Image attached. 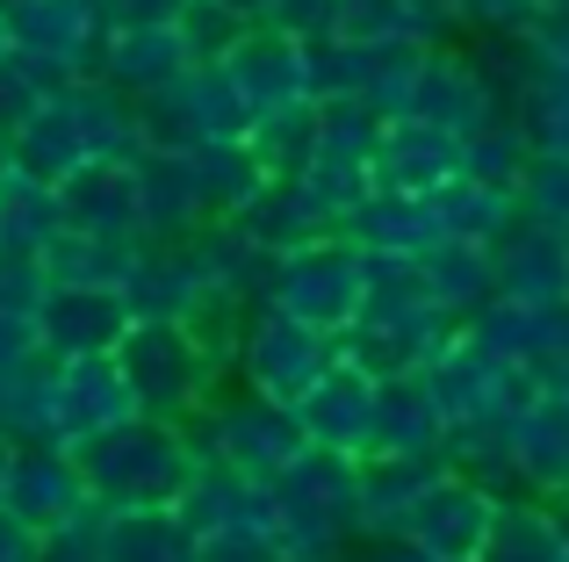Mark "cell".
I'll return each mask as SVG.
<instances>
[{
    "mask_svg": "<svg viewBox=\"0 0 569 562\" xmlns=\"http://www.w3.org/2000/svg\"><path fill=\"white\" fill-rule=\"evenodd\" d=\"M8 159H14V173H29V181H43V188H58L66 173H80L87 159H94V138H87L72 80H58L37 109L8 123Z\"/></svg>",
    "mask_w": 569,
    "mask_h": 562,
    "instance_id": "4fadbf2b",
    "label": "cell"
},
{
    "mask_svg": "<svg viewBox=\"0 0 569 562\" xmlns=\"http://www.w3.org/2000/svg\"><path fill=\"white\" fill-rule=\"evenodd\" d=\"M339 231H347L361 253H376V260H418L426 245L447 239L440 202H432V195H397V188H368Z\"/></svg>",
    "mask_w": 569,
    "mask_h": 562,
    "instance_id": "44dd1931",
    "label": "cell"
},
{
    "mask_svg": "<svg viewBox=\"0 0 569 562\" xmlns=\"http://www.w3.org/2000/svg\"><path fill=\"white\" fill-rule=\"evenodd\" d=\"M505 483L541 505H569V397H533L505 419Z\"/></svg>",
    "mask_w": 569,
    "mask_h": 562,
    "instance_id": "7c38bea8",
    "label": "cell"
},
{
    "mask_svg": "<svg viewBox=\"0 0 569 562\" xmlns=\"http://www.w3.org/2000/svg\"><path fill=\"white\" fill-rule=\"evenodd\" d=\"M43 361V332H37V318H8L0 310V375H29V368Z\"/></svg>",
    "mask_w": 569,
    "mask_h": 562,
    "instance_id": "f35d334b",
    "label": "cell"
},
{
    "mask_svg": "<svg viewBox=\"0 0 569 562\" xmlns=\"http://www.w3.org/2000/svg\"><path fill=\"white\" fill-rule=\"evenodd\" d=\"M426 397L447 425H490V419H512L541 397V368H519V361H498L490 347H476L469 332H455L440 353L426 361Z\"/></svg>",
    "mask_w": 569,
    "mask_h": 562,
    "instance_id": "277c9868",
    "label": "cell"
},
{
    "mask_svg": "<svg viewBox=\"0 0 569 562\" xmlns=\"http://www.w3.org/2000/svg\"><path fill=\"white\" fill-rule=\"evenodd\" d=\"M260 22L296 43H318V37H332V0H267Z\"/></svg>",
    "mask_w": 569,
    "mask_h": 562,
    "instance_id": "74e56055",
    "label": "cell"
},
{
    "mask_svg": "<svg viewBox=\"0 0 569 562\" xmlns=\"http://www.w3.org/2000/svg\"><path fill=\"white\" fill-rule=\"evenodd\" d=\"M0 505L22 526L51 534V526L80 520L94 498H87V476L72 462V448H51V440H8V483H0Z\"/></svg>",
    "mask_w": 569,
    "mask_h": 562,
    "instance_id": "8fae6325",
    "label": "cell"
},
{
    "mask_svg": "<svg viewBox=\"0 0 569 562\" xmlns=\"http://www.w3.org/2000/svg\"><path fill=\"white\" fill-rule=\"evenodd\" d=\"M188 433H194V448L209 454V462H231V469H246V476H267L274 483L281 469L296 462V454L310 448L303 440V425H296V411H281V404H267V397H252L246 382H238V397H209L202 411L188 419Z\"/></svg>",
    "mask_w": 569,
    "mask_h": 562,
    "instance_id": "8992f818",
    "label": "cell"
},
{
    "mask_svg": "<svg viewBox=\"0 0 569 562\" xmlns=\"http://www.w3.org/2000/svg\"><path fill=\"white\" fill-rule=\"evenodd\" d=\"M43 295H51L43 253H29V245H0V310H8V318H37Z\"/></svg>",
    "mask_w": 569,
    "mask_h": 562,
    "instance_id": "8d00e7d4",
    "label": "cell"
},
{
    "mask_svg": "<svg viewBox=\"0 0 569 562\" xmlns=\"http://www.w3.org/2000/svg\"><path fill=\"white\" fill-rule=\"evenodd\" d=\"M533 8H541V14H569V0H533Z\"/></svg>",
    "mask_w": 569,
    "mask_h": 562,
    "instance_id": "7bdbcfd3",
    "label": "cell"
},
{
    "mask_svg": "<svg viewBox=\"0 0 569 562\" xmlns=\"http://www.w3.org/2000/svg\"><path fill=\"white\" fill-rule=\"evenodd\" d=\"M58 231V188L29 181V173H0V245H29L37 253L43 239Z\"/></svg>",
    "mask_w": 569,
    "mask_h": 562,
    "instance_id": "d6a6232c",
    "label": "cell"
},
{
    "mask_svg": "<svg viewBox=\"0 0 569 562\" xmlns=\"http://www.w3.org/2000/svg\"><path fill=\"white\" fill-rule=\"evenodd\" d=\"M188 66H194V51H188L181 22L109 29V37H101V58H94V72H101V80L116 87V94H152V87L181 80Z\"/></svg>",
    "mask_w": 569,
    "mask_h": 562,
    "instance_id": "603a6c76",
    "label": "cell"
},
{
    "mask_svg": "<svg viewBox=\"0 0 569 562\" xmlns=\"http://www.w3.org/2000/svg\"><path fill=\"white\" fill-rule=\"evenodd\" d=\"M476 562H569V520L562 505H541L527 491H498V512H490V534Z\"/></svg>",
    "mask_w": 569,
    "mask_h": 562,
    "instance_id": "cb8c5ba5",
    "label": "cell"
},
{
    "mask_svg": "<svg viewBox=\"0 0 569 562\" xmlns=\"http://www.w3.org/2000/svg\"><path fill=\"white\" fill-rule=\"evenodd\" d=\"M72 462H80L87 498H94L101 512H123V505H173V498L188 491L202 448H194L188 425L138 411V419H123V425H109V433L80 440Z\"/></svg>",
    "mask_w": 569,
    "mask_h": 562,
    "instance_id": "6da1fadb",
    "label": "cell"
},
{
    "mask_svg": "<svg viewBox=\"0 0 569 562\" xmlns=\"http://www.w3.org/2000/svg\"><path fill=\"white\" fill-rule=\"evenodd\" d=\"M418 289H426V303H440L447 318L483 310L490 295H498V281H490V245H469V239L426 245V253H418Z\"/></svg>",
    "mask_w": 569,
    "mask_h": 562,
    "instance_id": "4316f807",
    "label": "cell"
},
{
    "mask_svg": "<svg viewBox=\"0 0 569 562\" xmlns=\"http://www.w3.org/2000/svg\"><path fill=\"white\" fill-rule=\"evenodd\" d=\"M231 224L246 231L252 245H267V253H289V245L325 239V231H332V224H325V210L296 181H267L252 202H238V210H231Z\"/></svg>",
    "mask_w": 569,
    "mask_h": 562,
    "instance_id": "f1b7e54d",
    "label": "cell"
},
{
    "mask_svg": "<svg viewBox=\"0 0 569 562\" xmlns=\"http://www.w3.org/2000/svg\"><path fill=\"white\" fill-rule=\"evenodd\" d=\"M376 397H382L376 375H361L353 361H332L318 375V390L296 404V425H303L310 448H332V454H353V462H361V454L376 448Z\"/></svg>",
    "mask_w": 569,
    "mask_h": 562,
    "instance_id": "2e32d148",
    "label": "cell"
},
{
    "mask_svg": "<svg viewBox=\"0 0 569 562\" xmlns=\"http://www.w3.org/2000/svg\"><path fill=\"white\" fill-rule=\"evenodd\" d=\"M318 123H325V109L318 101H281V109H267V116H252L246 123V152H252V167L267 173V181H296V173L310 167V152H318Z\"/></svg>",
    "mask_w": 569,
    "mask_h": 562,
    "instance_id": "83f0119b",
    "label": "cell"
},
{
    "mask_svg": "<svg viewBox=\"0 0 569 562\" xmlns=\"http://www.w3.org/2000/svg\"><path fill=\"white\" fill-rule=\"evenodd\" d=\"M194 562H274L267 534H194Z\"/></svg>",
    "mask_w": 569,
    "mask_h": 562,
    "instance_id": "ab89813d",
    "label": "cell"
},
{
    "mask_svg": "<svg viewBox=\"0 0 569 562\" xmlns=\"http://www.w3.org/2000/svg\"><path fill=\"white\" fill-rule=\"evenodd\" d=\"M58 224L94 231V239H116V245H152L144 239V217H138V173H130V159H87L80 173H66L58 181Z\"/></svg>",
    "mask_w": 569,
    "mask_h": 562,
    "instance_id": "ac0fdd59",
    "label": "cell"
},
{
    "mask_svg": "<svg viewBox=\"0 0 569 562\" xmlns=\"http://www.w3.org/2000/svg\"><path fill=\"white\" fill-rule=\"evenodd\" d=\"M512 123L527 138V152L569 159V80H527L512 101Z\"/></svg>",
    "mask_w": 569,
    "mask_h": 562,
    "instance_id": "836d02e7",
    "label": "cell"
},
{
    "mask_svg": "<svg viewBox=\"0 0 569 562\" xmlns=\"http://www.w3.org/2000/svg\"><path fill=\"white\" fill-rule=\"evenodd\" d=\"M347 562H440L432 549H418L411 534H361L347 549Z\"/></svg>",
    "mask_w": 569,
    "mask_h": 562,
    "instance_id": "60d3db41",
    "label": "cell"
},
{
    "mask_svg": "<svg viewBox=\"0 0 569 562\" xmlns=\"http://www.w3.org/2000/svg\"><path fill=\"white\" fill-rule=\"evenodd\" d=\"M267 303L339 339V332H347V324L368 310V253L347 239V231H325V239L289 245V253L274 260Z\"/></svg>",
    "mask_w": 569,
    "mask_h": 562,
    "instance_id": "3957f363",
    "label": "cell"
},
{
    "mask_svg": "<svg viewBox=\"0 0 569 562\" xmlns=\"http://www.w3.org/2000/svg\"><path fill=\"white\" fill-rule=\"evenodd\" d=\"M130 173H138V217L152 245H173L217 217L202 195V173H194V152H138Z\"/></svg>",
    "mask_w": 569,
    "mask_h": 562,
    "instance_id": "d6986e66",
    "label": "cell"
},
{
    "mask_svg": "<svg viewBox=\"0 0 569 562\" xmlns=\"http://www.w3.org/2000/svg\"><path fill=\"white\" fill-rule=\"evenodd\" d=\"M116 368H123L138 411L173 419V425H188L223 390V368L194 347V332L181 318H130L123 339H116Z\"/></svg>",
    "mask_w": 569,
    "mask_h": 562,
    "instance_id": "7a4b0ae2",
    "label": "cell"
},
{
    "mask_svg": "<svg viewBox=\"0 0 569 562\" xmlns=\"http://www.w3.org/2000/svg\"><path fill=\"white\" fill-rule=\"evenodd\" d=\"M37 555H43V534L22 526L8 505H0V562H37Z\"/></svg>",
    "mask_w": 569,
    "mask_h": 562,
    "instance_id": "b9f144b4",
    "label": "cell"
},
{
    "mask_svg": "<svg viewBox=\"0 0 569 562\" xmlns=\"http://www.w3.org/2000/svg\"><path fill=\"white\" fill-rule=\"evenodd\" d=\"M562 520H569V505H562Z\"/></svg>",
    "mask_w": 569,
    "mask_h": 562,
    "instance_id": "f6af8a7d",
    "label": "cell"
},
{
    "mask_svg": "<svg viewBox=\"0 0 569 562\" xmlns=\"http://www.w3.org/2000/svg\"><path fill=\"white\" fill-rule=\"evenodd\" d=\"M490 512H498V491H490L483 476L447 462L440 476L411 498L397 534H411L418 549H432L440 562H476V549H483V534H490Z\"/></svg>",
    "mask_w": 569,
    "mask_h": 562,
    "instance_id": "9c48e42d",
    "label": "cell"
},
{
    "mask_svg": "<svg viewBox=\"0 0 569 562\" xmlns=\"http://www.w3.org/2000/svg\"><path fill=\"white\" fill-rule=\"evenodd\" d=\"M490 281L512 303H569V231H548V224L519 217L490 245Z\"/></svg>",
    "mask_w": 569,
    "mask_h": 562,
    "instance_id": "ffe728a7",
    "label": "cell"
},
{
    "mask_svg": "<svg viewBox=\"0 0 569 562\" xmlns=\"http://www.w3.org/2000/svg\"><path fill=\"white\" fill-rule=\"evenodd\" d=\"M432 202H440L447 239H469V245H498L505 231L519 224V195H512V188H498V181H469V173H455V181H447Z\"/></svg>",
    "mask_w": 569,
    "mask_h": 562,
    "instance_id": "4dcf8cb0",
    "label": "cell"
},
{
    "mask_svg": "<svg viewBox=\"0 0 569 562\" xmlns=\"http://www.w3.org/2000/svg\"><path fill=\"white\" fill-rule=\"evenodd\" d=\"M0 483H8V440H0Z\"/></svg>",
    "mask_w": 569,
    "mask_h": 562,
    "instance_id": "ee69618b",
    "label": "cell"
},
{
    "mask_svg": "<svg viewBox=\"0 0 569 562\" xmlns=\"http://www.w3.org/2000/svg\"><path fill=\"white\" fill-rule=\"evenodd\" d=\"M512 195H519V217H527V224L569 231V159H548V152H533Z\"/></svg>",
    "mask_w": 569,
    "mask_h": 562,
    "instance_id": "d590c367",
    "label": "cell"
},
{
    "mask_svg": "<svg viewBox=\"0 0 569 562\" xmlns=\"http://www.w3.org/2000/svg\"><path fill=\"white\" fill-rule=\"evenodd\" d=\"M368 173H376V188H397V195H440L461 173V138L426 116H389L368 144Z\"/></svg>",
    "mask_w": 569,
    "mask_h": 562,
    "instance_id": "5bb4252c",
    "label": "cell"
},
{
    "mask_svg": "<svg viewBox=\"0 0 569 562\" xmlns=\"http://www.w3.org/2000/svg\"><path fill=\"white\" fill-rule=\"evenodd\" d=\"M202 295H209V274H202V260H194L181 239L173 245H144V253L130 260V274H123L130 318H188Z\"/></svg>",
    "mask_w": 569,
    "mask_h": 562,
    "instance_id": "d4e9b609",
    "label": "cell"
},
{
    "mask_svg": "<svg viewBox=\"0 0 569 562\" xmlns=\"http://www.w3.org/2000/svg\"><path fill=\"white\" fill-rule=\"evenodd\" d=\"M440 440H447V419L432 411L426 382H418V375L382 382V397H376V448H368V454H440ZM368 454H361V462H368Z\"/></svg>",
    "mask_w": 569,
    "mask_h": 562,
    "instance_id": "f546056e",
    "label": "cell"
},
{
    "mask_svg": "<svg viewBox=\"0 0 569 562\" xmlns=\"http://www.w3.org/2000/svg\"><path fill=\"white\" fill-rule=\"evenodd\" d=\"M0 37H8L22 58H37L43 72L80 80V72H94V58H101L109 14H101V0H14V8H0Z\"/></svg>",
    "mask_w": 569,
    "mask_h": 562,
    "instance_id": "ba28073f",
    "label": "cell"
},
{
    "mask_svg": "<svg viewBox=\"0 0 569 562\" xmlns=\"http://www.w3.org/2000/svg\"><path fill=\"white\" fill-rule=\"evenodd\" d=\"M332 37L339 43H397V37H440V22L411 0H332Z\"/></svg>",
    "mask_w": 569,
    "mask_h": 562,
    "instance_id": "1f68e13d",
    "label": "cell"
},
{
    "mask_svg": "<svg viewBox=\"0 0 569 562\" xmlns=\"http://www.w3.org/2000/svg\"><path fill=\"white\" fill-rule=\"evenodd\" d=\"M209 66H217L223 87L246 101V116H267V109H281V101L310 94V43L281 37V29H267V22H246Z\"/></svg>",
    "mask_w": 569,
    "mask_h": 562,
    "instance_id": "30bf717a",
    "label": "cell"
},
{
    "mask_svg": "<svg viewBox=\"0 0 569 562\" xmlns=\"http://www.w3.org/2000/svg\"><path fill=\"white\" fill-rule=\"evenodd\" d=\"M455 332H461V318H447L440 303H397V310H361L332 347H339V361H353L361 375L397 382V375H426V361Z\"/></svg>",
    "mask_w": 569,
    "mask_h": 562,
    "instance_id": "52a82bcc",
    "label": "cell"
},
{
    "mask_svg": "<svg viewBox=\"0 0 569 562\" xmlns=\"http://www.w3.org/2000/svg\"><path fill=\"white\" fill-rule=\"evenodd\" d=\"M130 324L123 289H51L37 310V332H43V361H72V353H116Z\"/></svg>",
    "mask_w": 569,
    "mask_h": 562,
    "instance_id": "7402d4cb",
    "label": "cell"
},
{
    "mask_svg": "<svg viewBox=\"0 0 569 562\" xmlns=\"http://www.w3.org/2000/svg\"><path fill=\"white\" fill-rule=\"evenodd\" d=\"M411 116H426V123L455 130V138H476L483 123H498V116H505V94L490 87V72L476 66V51H455V43L432 37L426 72H418V101H411Z\"/></svg>",
    "mask_w": 569,
    "mask_h": 562,
    "instance_id": "9a60e30c",
    "label": "cell"
},
{
    "mask_svg": "<svg viewBox=\"0 0 569 562\" xmlns=\"http://www.w3.org/2000/svg\"><path fill=\"white\" fill-rule=\"evenodd\" d=\"M527 138H519L512 109L498 116V123H483L476 138H461V173L469 181H498V188H519V173H527Z\"/></svg>",
    "mask_w": 569,
    "mask_h": 562,
    "instance_id": "e575fe53",
    "label": "cell"
},
{
    "mask_svg": "<svg viewBox=\"0 0 569 562\" xmlns=\"http://www.w3.org/2000/svg\"><path fill=\"white\" fill-rule=\"evenodd\" d=\"M332 361H339L332 332H318V324L289 318V310H274V303H252L246 332H238V361L231 368H238V382H246L252 397L296 411L310 390H318V375Z\"/></svg>",
    "mask_w": 569,
    "mask_h": 562,
    "instance_id": "5b68a950",
    "label": "cell"
},
{
    "mask_svg": "<svg viewBox=\"0 0 569 562\" xmlns=\"http://www.w3.org/2000/svg\"><path fill=\"white\" fill-rule=\"evenodd\" d=\"M173 512L188 520V534H267L274 526V483L202 454L188 491L173 498Z\"/></svg>",
    "mask_w": 569,
    "mask_h": 562,
    "instance_id": "e0dca14e",
    "label": "cell"
},
{
    "mask_svg": "<svg viewBox=\"0 0 569 562\" xmlns=\"http://www.w3.org/2000/svg\"><path fill=\"white\" fill-rule=\"evenodd\" d=\"M101 562H194V534L173 505L101 512Z\"/></svg>",
    "mask_w": 569,
    "mask_h": 562,
    "instance_id": "484cf974",
    "label": "cell"
}]
</instances>
